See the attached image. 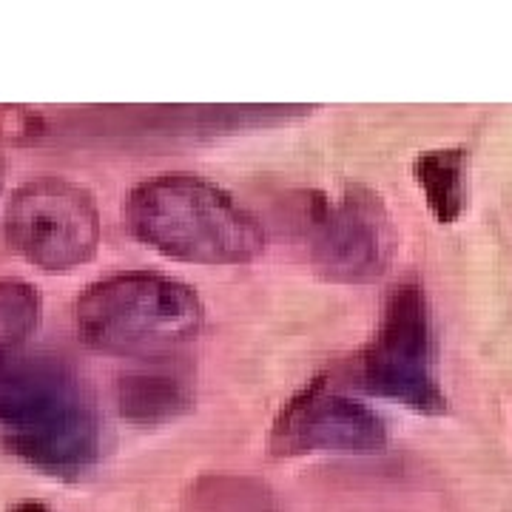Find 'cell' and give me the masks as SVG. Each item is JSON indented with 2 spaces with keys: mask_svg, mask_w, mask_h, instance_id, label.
Masks as SVG:
<instances>
[{
  "mask_svg": "<svg viewBox=\"0 0 512 512\" xmlns=\"http://www.w3.org/2000/svg\"><path fill=\"white\" fill-rule=\"evenodd\" d=\"M0 439L52 476H80L103 450V424L83 382L55 356H0Z\"/></svg>",
  "mask_w": 512,
  "mask_h": 512,
  "instance_id": "6da1fadb",
  "label": "cell"
},
{
  "mask_svg": "<svg viewBox=\"0 0 512 512\" xmlns=\"http://www.w3.org/2000/svg\"><path fill=\"white\" fill-rule=\"evenodd\" d=\"M126 225L146 248L191 265H248L265 251V231L225 188L197 174H160L128 194Z\"/></svg>",
  "mask_w": 512,
  "mask_h": 512,
  "instance_id": "7a4b0ae2",
  "label": "cell"
},
{
  "mask_svg": "<svg viewBox=\"0 0 512 512\" xmlns=\"http://www.w3.org/2000/svg\"><path fill=\"white\" fill-rule=\"evenodd\" d=\"M205 308L191 285L154 271L97 279L74 305L86 348L120 359H163L200 336Z\"/></svg>",
  "mask_w": 512,
  "mask_h": 512,
  "instance_id": "3957f363",
  "label": "cell"
},
{
  "mask_svg": "<svg viewBox=\"0 0 512 512\" xmlns=\"http://www.w3.org/2000/svg\"><path fill=\"white\" fill-rule=\"evenodd\" d=\"M356 384L379 399L404 404L421 416H441L447 396L436 379V348L427 296L419 282L387 293L379 328L356 356Z\"/></svg>",
  "mask_w": 512,
  "mask_h": 512,
  "instance_id": "277c9868",
  "label": "cell"
},
{
  "mask_svg": "<svg viewBox=\"0 0 512 512\" xmlns=\"http://www.w3.org/2000/svg\"><path fill=\"white\" fill-rule=\"evenodd\" d=\"M3 231L9 248L29 265L46 274H66L97 256L100 211L83 185L40 177L9 197Z\"/></svg>",
  "mask_w": 512,
  "mask_h": 512,
  "instance_id": "5b68a950",
  "label": "cell"
},
{
  "mask_svg": "<svg viewBox=\"0 0 512 512\" xmlns=\"http://www.w3.org/2000/svg\"><path fill=\"white\" fill-rule=\"evenodd\" d=\"M302 225L313 268L330 282H373L390 265L393 222L382 197L365 185H348L339 197L308 194Z\"/></svg>",
  "mask_w": 512,
  "mask_h": 512,
  "instance_id": "8992f818",
  "label": "cell"
},
{
  "mask_svg": "<svg viewBox=\"0 0 512 512\" xmlns=\"http://www.w3.org/2000/svg\"><path fill=\"white\" fill-rule=\"evenodd\" d=\"M387 427L376 410L350 399L328 376H316L279 410L268 433L274 458L370 456L382 453Z\"/></svg>",
  "mask_w": 512,
  "mask_h": 512,
  "instance_id": "52a82bcc",
  "label": "cell"
},
{
  "mask_svg": "<svg viewBox=\"0 0 512 512\" xmlns=\"http://www.w3.org/2000/svg\"><path fill=\"white\" fill-rule=\"evenodd\" d=\"M194 393L191 384L177 373L140 370L128 373L117 384V407L120 416L140 427H154L165 421L180 419L191 410Z\"/></svg>",
  "mask_w": 512,
  "mask_h": 512,
  "instance_id": "ba28073f",
  "label": "cell"
},
{
  "mask_svg": "<svg viewBox=\"0 0 512 512\" xmlns=\"http://www.w3.org/2000/svg\"><path fill=\"white\" fill-rule=\"evenodd\" d=\"M467 165V154L461 148L424 151L413 163V177L424 194V202L441 225H453L464 214Z\"/></svg>",
  "mask_w": 512,
  "mask_h": 512,
  "instance_id": "9c48e42d",
  "label": "cell"
},
{
  "mask_svg": "<svg viewBox=\"0 0 512 512\" xmlns=\"http://www.w3.org/2000/svg\"><path fill=\"white\" fill-rule=\"evenodd\" d=\"M43 302L35 285L23 279H0V356L23 350L40 325Z\"/></svg>",
  "mask_w": 512,
  "mask_h": 512,
  "instance_id": "30bf717a",
  "label": "cell"
},
{
  "mask_svg": "<svg viewBox=\"0 0 512 512\" xmlns=\"http://www.w3.org/2000/svg\"><path fill=\"white\" fill-rule=\"evenodd\" d=\"M35 120L20 109H0V137H18L23 131H32Z\"/></svg>",
  "mask_w": 512,
  "mask_h": 512,
  "instance_id": "8fae6325",
  "label": "cell"
},
{
  "mask_svg": "<svg viewBox=\"0 0 512 512\" xmlns=\"http://www.w3.org/2000/svg\"><path fill=\"white\" fill-rule=\"evenodd\" d=\"M9 512H52L46 504H40V501H20L15 504Z\"/></svg>",
  "mask_w": 512,
  "mask_h": 512,
  "instance_id": "7c38bea8",
  "label": "cell"
},
{
  "mask_svg": "<svg viewBox=\"0 0 512 512\" xmlns=\"http://www.w3.org/2000/svg\"><path fill=\"white\" fill-rule=\"evenodd\" d=\"M3 185H6V163H3V157H0V191H3Z\"/></svg>",
  "mask_w": 512,
  "mask_h": 512,
  "instance_id": "4fadbf2b",
  "label": "cell"
}]
</instances>
